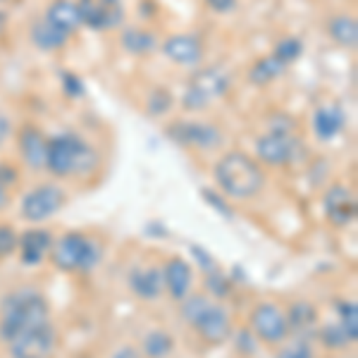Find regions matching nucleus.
I'll return each mask as SVG.
<instances>
[{
	"label": "nucleus",
	"mask_w": 358,
	"mask_h": 358,
	"mask_svg": "<svg viewBox=\"0 0 358 358\" xmlns=\"http://www.w3.org/2000/svg\"><path fill=\"white\" fill-rule=\"evenodd\" d=\"M201 196H203V201L213 208V210L220 213L224 220H232V217H234L232 203H229V199H224L222 194L213 192V189H201Z\"/></svg>",
	"instance_id": "f704fd0d"
},
{
	"label": "nucleus",
	"mask_w": 358,
	"mask_h": 358,
	"mask_svg": "<svg viewBox=\"0 0 358 358\" xmlns=\"http://www.w3.org/2000/svg\"><path fill=\"white\" fill-rule=\"evenodd\" d=\"M10 136H13V122H10L8 115L0 113V148H3V143L8 141Z\"/></svg>",
	"instance_id": "ea45409f"
},
{
	"label": "nucleus",
	"mask_w": 358,
	"mask_h": 358,
	"mask_svg": "<svg viewBox=\"0 0 358 358\" xmlns=\"http://www.w3.org/2000/svg\"><path fill=\"white\" fill-rule=\"evenodd\" d=\"M270 53H273L280 62H285L287 67H292L294 62L303 55V41L299 36H292V34H289V36H282L280 41L273 45V50H270Z\"/></svg>",
	"instance_id": "c756f323"
},
{
	"label": "nucleus",
	"mask_w": 358,
	"mask_h": 358,
	"mask_svg": "<svg viewBox=\"0 0 358 358\" xmlns=\"http://www.w3.org/2000/svg\"><path fill=\"white\" fill-rule=\"evenodd\" d=\"M175 103H177V98L170 89H167V86H155V89L148 91L146 103H143V106H146L148 117L163 120L175 110Z\"/></svg>",
	"instance_id": "bb28decb"
},
{
	"label": "nucleus",
	"mask_w": 358,
	"mask_h": 358,
	"mask_svg": "<svg viewBox=\"0 0 358 358\" xmlns=\"http://www.w3.org/2000/svg\"><path fill=\"white\" fill-rule=\"evenodd\" d=\"M57 349V330L50 320L38 322L8 344L10 358H53Z\"/></svg>",
	"instance_id": "f8f14e48"
},
{
	"label": "nucleus",
	"mask_w": 358,
	"mask_h": 358,
	"mask_svg": "<svg viewBox=\"0 0 358 358\" xmlns=\"http://www.w3.org/2000/svg\"><path fill=\"white\" fill-rule=\"evenodd\" d=\"M113 358H141V351L136 346H120L113 354Z\"/></svg>",
	"instance_id": "a19ab883"
},
{
	"label": "nucleus",
	"mask_w": 358,
	"mask_h": 358,
	"mask_svg": "<svg viewBox=\"0 0 358 358\" xmlns=\"http://www.w3.org/2000/svg\"><path fill=\"white\" fill-rule=\"evenodd\" d=\"M248 327L256 334V339L265 346H280L289 339V325L287 315L273 301H261L251 308L248 315Z\"/></svg>",
	"instance_id": "9d476101"
},
{
	"label": "nucleus",
	"mask_w": 358,
	"mask_h": 358,
	"mask_svg": "<svg viewBox=\"0 0 358 358\" xmlns=\"http://www.w3.org/2000/svg\"><path fill=\"white\" fill-rule=\"evenodd\" d=\"M60 89L69 101H79V98L86 96V82L77 72H69V69L60 72Z\"/></svg>",
	"instance_id": "473e14b6"
},
{
	"label": "nucleus",
	"mask_w": 358,
	"mask_h": 358,
	"mask_svg": "<svg viewBox=\"0 0 358 358\" xmlns=\"http://www.w3.org/2000/svg\"><path fill=\"white\" fill-rule=\"evenodd\" d=\"M8 3H13V0H0V5H8Z\"/></svg>",
	"instance_id": "37998d69"
},
{
	"label": "nucleus",
	"mask_w": 358,
	"mask_h": 358,
	"mask_svg": "<svg viewBox=\"0 0 358 358\" xmlns=\"http://www.w3.org/2000/svg\"><path fill=\"white\" fill-rule=\"evenodd\" d=\"M301 153H303V146H301L299 134L263 131V134L256 138V155H253V158L263 167L280 170V167H287V165H292L294 160H299Z\"/></svg>",
	"instance_id": "1a4fd4ad"
},
{
	"label": "nucleus",
	"mask_w": 358,
	"mask_h": 358,
	"mask_svg": "<svg viewBox=\"0 0 358 358\" xmlns=\"http://www.w3.org/2000/svg\"><path fill=\"white\" fill-rule=\"evenodd\" d=\"M337 317H339V327L344 330V334L349 337L351 344H356L358 339V303L354 299H342L337 301Z\"/></svg>",
	"instance_id": "cd10ccee"
},
{
	"label": "nucleus",
	"mask_w": 358,
	"mask_h": 358,
	"mask_svg": "<svg viewBox=\"0 0 358 358\" xmlns=\"http://www.w3.org/2000/svg\"><path fill=\"white\" fill-rule=\"evenodd\" d=\"M101 167V153L89 138L77 131L48 136L45 172L57 179H86Z\"/></svg>",
	"instance_id": "f257e3e1"
},
{
	"label": "nucleus",
	"mask_w": 358,
	"mask_h": 358,
	"mask_svg": "<svg viewBox=\"0 0 358 358\" xmlns=\"http://www.w3.org/2000/svg\"><path fill=\"white\" fill-rule=\"evenodd\" d=\"M275 358H315L313 344L306 342V339H294L292 344H280Z\"/></svg>",
	"instance_id": "72a5a7b5"
},
{
	"label": "nucleus",
	"mask_w": 358,
	"mask_h": 358,
	"mask_svg": "<svg viewBox=\"0 0 358 358\" xmlns=\"http://www.w3.org/2000/svg\"><path fill=\"white\" fill-rule=\"evenodd\" d=\"M287 325H289V334L294 339H315V332L320 327V317H317V308L310 301H294L289 310H285Z\"/></svg>",
	"instance_id": "aec40b11"
},
{
	"label": "nucleus",
	"mask_w": 358,
	"mask_h": 358,
	"mask_svg": "<svg viewBox=\"0 0 358 358\" xmlns=\"http://www.w3.org/2000/svg\"><path fill=\"white\" fill-rule=\"evenodd\" d=\"M29 41H31V45L36 50H41V53H57V50H62L72 41V36H67L60 29H55L50 22H45L43 17H38V20L31 22Z\"/></svg>",
	"instance_id": "4be33fe9"
},
{
	"label": "nucleus",
	"mask_w": 358,
	"mask_h": 358,
	"mask_svg": "<svg viewBox=\"0 0 358 358\" xmlns=\"http://www.w3.org/2000/svg\"><path fill=\"white\" fill-rule=\"evenodd\" d=\"M234 79L229 74L227 67L222 65H201L194 69L192 79H189L187 89H184L182 98H179V106L184 113H206L213 103L222 101L229 94Z\"/></svg>",
	"instance_id": "39448f33"
},
{
	"label": "nucleus",
	"mask_w": 358,
	"mask_h": 358,
	"mask_svg": "<svg viewBox=\"0 0 358 358\" xmlns=\"http://www.w3.org/2000/svg\"><path fill=\"white\" fill-rule=\"evenodd\" d=\"M315 339H320V344L330 351H342L346 349L351 342L344 334V330L339 327V322H330V325H320L315 332Z\"/></svg>",
	"instance_id": "7c9ffc66"
},
{
	"label": "nucleus",
	"mask_w": 358,
	"mask_h": 358,
	"mask_svg": "<svg viewBox=\"0 0 358 358\" xmlns=\"http://www.w3.org/2000/svg\"><path fill=\"white\" fill-rule=\"evenodd\" d=\"M82 27L98 34L117 31L127 22L124 0H74Z\"/></svg>",
	"instance_id": "9b49d317"
},
{
	"label": "nucleus",
	"mask_w": 358,
	"mask_h": 358,
	"mask_svg": "<svg viewBox=\"0 0 358 358\" xmlns=\"http://www.w3.org/2000/svg\"><path fill=\"white\" fill-rule=\"evenodd\" d=\"M141 358H170L175 354V337L167 330H148L141 339Z\"/></svg>",
	"instance_id": "a878e982"
},
{
	"label": "nucleus",
	"mask_w": 358,
	"mask_h": 358,
	"mask_svg": "<svg viewBox=\"0 0 358 358\" xmlns=\"http://www.w3.org/2000/svg\"><path fill=\"white\" fill-rule=\"evenodd\" d=\"M165 136L170 138L175 146L192 148V151L213 153L224 143V131L220 124L208 122V120H175L165 127Z\"/></svg>",
	"instance_id": "0eeeda50"
},
{
	"label": "nucleus",
	"mask_w": 358,
	"mask_h": 358,
	"mask_svg": "<svg viewBox=\"0 0 358 358\" xmlns=\"http://www.w3.org/2000/svg\"><path fill=\"white\" fill-rule=\"evenodd\" d=\"M55 236L50 229L45 227H31L24 229L20 234V241H17V256H20V263L24 268H38L48 261L50 248H53Z\"/></svg>",
	"instance_id": "dca6fc26"
},
{
	"label": "nucleus",
	"mask_w": 358,
	"mask_h": 358,
	"mask_svg": "<svg viewBox=\"0 0 358 358\" xmlns=\"http://www.w3.org/2000/svg\"><path fill=\"white\" fill-rule=\"evenodd\" d=\"M67 203V192L55 182H41L36 187H31L22 196L20 213L27 222L31 224H43L50 217H55L57 213Z\"/></svg>",
	"instance_id": "6e6552de"
},
{
	"label": "nucleus",
	"mask_w": 358,
	"mask_h": 358,
	"mask_svg": "<svg viewBox=\"0 0 358 358\" xmlns=\"http://www.w3.org/2000/svg\"><path fill=\"white\" fill-rule=\"evenodd\" d=\"M48 261L60 273H91L103 261V246L84 232H67L53 241Z\"/></svg>",
	"instance_id": "423d86ee"
},
{
	"label": "nucleus",
	"mask_w": 358,
	"mask_h": 358,
	"mask_svg": "<svg viewBox=\"0 0 358 358\" xmlns=\"http://www.w3.org/2000/svg\"><path fill=\"white\" fill-rule=\"evenodd\" d=\"M227 342H232L234 351H236V354H241V356H256L258 344H261L256 339V334L251 332V327H239V330H232Z\"/></svg>",
	"instance_id": "2f4dec72"
},
{
	"label": "nucleus",
	"mask_w": 358,
	"mask_h": 358,
	"mask_svg": "<svg viewBox=\"0 0 358 358\" xmlns=\"http://www.w3.org/2000/svg\"><path fill=\"white\" fill-rule=\"evenodd\" d=\"M163 268V282H165V294L172 301H184L194 289V268L184 258L172 256L167 258Z\"/></svg>",
	"instance_id": "6ab92c4d"
},
{
	"label": "nucleus",
	"mask_w": 358,
	"mask_h": 358,
	"mask_svg": "<svg viewBox=\"0 0 358 358\" xmlns=\"http://www.w3.org/2000/svg\"><path fill=\"white\" fill-rule=\"evenodd\" d=\"M189 251H192V256H194V261H196V265H199V270L201 273H213V270H217L220 265H217V261H215V256H213L210 251H206L203 246H199V244H192L189 246Z\"/></svg>",
	"instance_id": "e433bc0d"
},
{
	"label": "nucleus",
	"mask_w": 358,
	"mask_h": 358,
	"mask_svg": "<svg viewBox=\"0 0 358 358\" xmlns=\"http://www.w3.org/2000/svg\"><path fill=\"white\" fill-rule=\"evenodd\" d=\"M50 320V303L36 287H20L0 299V342L10 344L17 334Z\"/></svg>",
	"instance_id": "7ed1b4c3"
},
{
	"label": "nucleus",
	"mask_w": 358,
	"mask_h": 358,
	"mask_svg": "<svg viewBox=\"0 0 358 358\" xmlns=\"http://www.w3.org/2000/svg\"><path fill=\"white\" fill-rule=\"evenodd\" d=\"M322 210L332 227H349L358 215L356 194L346 184H332L322 196Z\"/></svg>",
	"instance_id": "2eb2a0df"
},
{
	"label": "nucleus",
	"mask_w": 358,
	"mask_h": 358,
	"mask_svg": "<svg viewBox=\"0 0 358 358\" xmlns=\"http://www.w3.org/2000/svg\"><path fill=\"white\" fill-rule=\"evenodd\" d=\"M325 31L330 36L332 43H337L339 48L346 50H356L358 45V22L354 15L349 13H337L327 20Z\"/></svg>",
	"instance_id": "b1692460"
},
{
	"label": "nucleus",
	"mask_w": 358,
	"mask_h": 358,
	"mask_svg": "<svg viewBox=\"0 0 358 358\" xmlns=\"http://www.w3.org/2000/svg\"><path fill=\"white\" fill-rule=\"evenodd\" d=\"M208 10L215 15H229L236 10V5H239V0H206Z\"/></svg>",
	"instance_id": "58836bf2"
},
{
	"label": "nucleus",
	"mask_w": 358,
	"mask_h": 358,
	"mask_svg": "<svg viewBox=\"0 0 358 358\" xmlns=\"http://www.w3.org/2000/svg\"><path fill=\"white\" fill-rule=\"evenodd\" d=\"M41 17L55 29L65 31L67 36H74L82 29V20H79V10L74 0H50Z\"/></svg>",
	"instance_id": "5701e85b"
},
{
	"label": "nucleus",
	"mask_w": 358,
	"mask_h": 358,
	"mask_svg": "<svg viewBox=\"0 0 358 358\" xmlns=\"http://www.w3.org/2000/svg\"><path fill=\"white\" fill-rule=\"evenodd\" d=\"M17 241H20V234L15 232L13 224H0V261L17 253Z\"/></svg>",
	"instance_id": "c9c22d12"
},
{
	"label": "nucleus",
	"mask_w": 358,
	"mask_h": 358,
	"mask_svg": "<svg viewBox=\"0 0 358 358\" xmlns=\"http://www.w3.org/2000/svg\"><path fill=\"white\" fill-rule=\"evenodd\" d=\"M120 45L131 57H151L160 50V38L148 27H122L120 29Z\"/></svg>",
	"instance_id": "412c9836"
},
{
	"label": "nucleus",
	"mask_w": 358,
	"mask_h": 358,
	"mask_svg": "<svg viewBox=\"0 0 358 358\" xmlns=\"http://www.w3.org/2000/svg\"><path fill=\"white\" fill-rule=\"evenodd\" d=\"M127 287L138 301H158V299L165 296L163 268L160 265H134L127 275Z\"/></svg>",
	"instance_id": "f3484780"
},
{
	"label": "nucleus",
	"mask_w": 358,
	"mask_h": 358,
	"mask_svg": "<svg viewBox=\"0 0 358 358\" xmlns=\"http://www.w3.org/2000/svg\"><path fill=\"white\" fill-rule=\"evenodd\" d=\"M17 182H20V170L13 163H0V184L10 192L13 187H17Z\"/></svg>",
	"instance_id": "4c0bfd02"
},
{
	"label": "nucleus",
	"mask_w": 358,
	"mask_h": 358,
	"mask_svg": "<svg viewBox=\"0 0 358 358\" xmlns=\"http://www.w3.org/2000/svg\"><path fill=\"white\" fill-rule=\"evenodd\" d=\"M15 143L20 160L27 170L41 172L45 170V153H48V134L34 122H24L15 131Z\"/></svg>",
	"instance_id": "4468645a"
},
{
	"label": "nucleus",
	"mask_w": 358,
	"mask_h": 358,
	"mask_svg": "<svg viewBox=\"0 0 358 358\" xmlns=\"http://www.w3.org/2000/svg\"><path fill=\"white\" fill-rule=\"evenodd\" d=\"M346 122H349V117L339 103H325V106L315 108L313 117H310V129H313L315 141L330 143L337 136H342Z\"/></svg>",
	"instance_id": "a211bd4d"
},
{
	"label": "nucleus",
	"mask_w": 358,
	"mask_h": 358,
	"mask_svg": "<svg viewBox=\"0 0 358 358\" xmlns=\"http://www.w3.org/2000/svg\"><path fill=\"white\" fill-rule=\"evenodd\" d=\"M160 53H163L172 65L196 69L203 65V60H206V45L201 41V36L182 31V34H170L167 38H163V41H160Z\"/></svg>",
	"instance_id": "ddd939ff"
},
{
	"label": "nucleus",
	"mask_w": 358,
	"mask_h": 358,
	"mask_svg": "<svg viewBox=\"0 0 358 358\" xmlns=\"http://www.w3.org/2000/svg\"><path fill=\"white\" fill-rule=\"evenodd\" d=\"M179 315L210 346L224 344L234 330L229 310L222 303L213 301L208 294H189L184 301H179Z\"/></svg>",
	"instance_id": "20e7f679"
},
{
	"label": "nucleus",
	"mask_w": 358,
	"mask_h": 358,
	"mask_svg": "<svg viewBox=\"0 0 358 358\" xmlns=\"http://www.w3.org/2000/svg\"><path fill=\"white\" fill-rule=\"evenodd\" d=\"M8 206H10V192L3 187V184H0V210H3V208H8Z\"/></svg>",
	"instance_id": "79ce46f5"
},
{
	"label": "nucleus",
	"mask_w": 358,
	"mask_h": 358,
	"mask_svg": "<svg viewBox=\"0 0 358 358\" xmlns=\"http://www.w3.org/2000/svg\"><path fill=\"white\" fill-rule=\"evenodd\" d=\"M213 179L224 199L251 201L263 194L268 184V172L251 153L227 151L213 165Z\"/></svg>",
	"instance_id": "f03ea898"
},
{
	"label": "nucleus",
	"mask_w": 358,
	"mask_h": 358,
	"mask_svg": "<svg viewBox=\"0 0 358 358\" xmlns=\"http://www.w3.org/2000/svg\"><path fill=\"white\" fill-rule=\"evenodd\" d=\"M287 69L289 67H287L285 62H280L273 53H268V55H261L248 67L246 79H248V84L256 86V89H265V86L275 84L280 77H285Z\"/></svg>",
	"instance_id": "393cba45"
},
{
	"label": "nucleus",
	"mask_w": 358,
	"mask_h": 358,
	"mask_svg": "<svg viewBox=\"0 0 358 358\" xmlns=\"http://www.w3.org/2000/svg\"><path fill=\"white\" fill-rule=\"evenodd\" d=\"M203 287L213 301H224V299L232 294V277H227L217 268V270H213V273L203 275Z\"/></svg>",
	"instance_id": "c85d7f7f"
}]
</instances>
